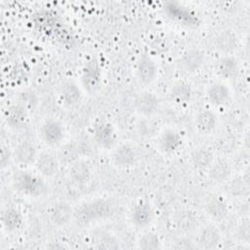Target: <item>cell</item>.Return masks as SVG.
Instances as JSON below:
<instances>
[{
  "label": "cell",
  "instance_id": "6da1fadb",
  "mask_svg": "<svg viewBox=\"0 0 250 250\" xmlns=\"http://www.w3.org/2000/svg\"><path fill=\"white\" fill-rule=\"evenodd\" d=\"M115 213V203L108 197H96L83 201L74 208L73 222L86 228L111 218Z\"/></svg>",
  "mask_w": 250,
  "mask_h": 250
},
{
  "label": "cell",
  "instance_id": "7a4b0ae2",
  "mask_svg": "<svg viewBox=\"0 0 250 250\" xmlns=\"http://www.w3.org/2000/svg\"><path fill=\"white\" fill-rule=\"evenodd\" d=\"M14 188L21 194L28 197H42L48 193V184L38 173H32L24 169L17 171L12 177Z\"/></svg>",
  "mask_w": 250,
  "mask_h": 250
},
{
  "label": "cell",
  "instance_id": "3957f363",
  "mask_svg": "<svg viewBox=\"0 0 250 250\" xmlns=\"http://www.w3.org/2000/svg\"><path fill=\"white\" fill-rule=\"evenodd\" d=\"M103 82V67L96 56L90 57L83 64L80 74V85L89 95H96Z\"/></svg>",
  "mask_w": 250,
  "mask_h": 250
},
{
  "label": "cell",
  "instance_id": "277c9868",
  "mask_svg": "<svg viewBox=\"0 0 250 250\" xmlns=\"http://www.w3.org/2000/svg\"><path fill=\"white\" fill-rule=\"evenodd\" d=\"M158 66L154 59L146 54L142 53L138 56L135 64V76L140 86L148 87L156 79Z\"/></svg>",
  "mask_w": 250,
  "mask_h": 250
},
{
  "label": "cell",
  "instance_id": "5b68a950",
  "mask_svg": "<svg viewBox=\"0 0 250 250\" xmlns=\"http://www.w3.org/2000/svg\"><path fill=\"white\" fill-rule=\"evenodd\" d=\"M39 137L48 146H60L65 138L64 125L56 118H48L40 125Z\"/></svg>",
  "mask_w": 250,
  "mask_h": 250
},
{
  "label": "cell",
  "instance_id": "8992f818",
  "mask_svg": "<svg viewBox=\"0 0 250 250\" xmlns=\"http://www.w3.org/2000/svg\"><path fill=\"white\" fill-rule=\"evenodd\" d=\"M164 11L171 20L184 26L194 28L200 23L197 15L188 7L179 2H166L164 4Z\"/></svg>",
  "mask_w": 250,
  "mask_h": 250
},
{
  "label": "cell",
  "instance_id": "52a82bcc",
  "mask_svg": "<svg viewBox=\"0 0 250 250\" xmlns=\"http://www.w3.org/2000/svg\"><path fill=\"white\" fill-rule=\"evenodd\" d=\"M92 137L95 144L104 149L113 148L117 138L113 125L105 120H100L94 124Z\"/></svg>",
  "mask_w": 250,
  "mask_h": 250
},
{
  "label": "cell",
  "instance_id": "ba28073f",
  "mask_svg": "<svg viewBox=\"0 0 250 250\" xmlns=\"http://www.w3.org/2000/svg\"><path fill=\"white\" fill-rule=\"evenodd\" d=\"M155 211L153 206L146 200L135 203L130 211V221L134 227L140 229L148 228L154 221Z\"/></svg>",
  "mask_w": 250,
  "mask_h": 250
},
{
  "label": "cell",
  "instance_id": "9c48e42d",
  "mask_svg": "<svg viewBox=\"0 0 250 250\" xmlns=\"http://www.w3.org/2000/svg\"><path fill=\"white\" fill-rule=\"evenodd\" d=\"M133 104L135 111L141 117H152L159 110L160 101L156 94L143 91L135 97Z\"/></svg>",
  "mask_w": 250,
  "mask_h": 250
},
{
  "label": "cell",
  "instance_id": "30bf717a",
  "mask_svg": "<svg viewBox=\"0 0 250 250\" xmlns=\"http://www.w3.org/2000/svg\"><path fill=\"white\" fill-rule=\"evenodd\" d=\"M38 154L36 145L29 140L20 141L13 148V160L20 167L34 165Z\"/></svg>",
  "mask_w": 250,
  "mask_h": 250
},
{
  "label": "cell",
  "instance_id": "8fae6325",
  "mask_svg": "<svg viewBox=\"0 0 250 250\" xmlns=\"http://www.w3.org/2000/svg\"><path fill=\"white\" fill-rule=\"evenodd\" d=\"M110 159L114 166L118 168H128L136 164L138 152L132 144L123 143L112 148Z\"/></svg>",
  "mask_w": 250,
  "mask_h": 250
},
{
  "label": "cell",
  "instance_id": "7c38bea8",
  "mask_svg": "<svg viewBox=\"0 0 250 250\" xmlns=\"http://www.w3.org/2000/svg\"><path fill=\"white\" fill-rule=\"evenodd\" d=\"M83 92L80 83H77L74 79H66L59 87L60 99L66 107L79 104L83 99Z\"/></svg>",
  "mask_w": 250,
  "mask_h": 250
},
{
  "label": "cell",
  "instance_id": "4fadbf2b",
  "mask_svg": "<svg viewBox=\"0 0 250 250\" xmlns=\"http://www.w3.org/2000/svg\"><path fill=\"white\" fill-rule=\"evenodd\" d=\"M60 166L61 163L57 154L48 150L39 152L34 163L37 173L46 179L55 177L60 170Z\"/></svg>",
  "mask_w": 250,
  "mask_h": 250
},
{
  "label": "cell",
  "instance_id": "5bb4252c",
  "mask_svg": "<svg viewBox=\"0 0 250 250\" xmlns=\"http://www.w3.org/2000/svg\"><path fill=\"white\" fill-rule=\"evenodd\" d=\"M74 208L66 201L55 202L49 210L50 222L57 228H64L73 222Z\"/></svg>",
  "mask_w": 250,
  "mask_h": 250
},
{
  "label": "cell",
  "instance_id": "9a60e30c",
  "mask_svg": "<svg viewBox=\"0 0 250 250\" xmlns=\"http://www.w3.org/2000/svg\"><path fill=\"white\" fill-rule=\"evenodd\" d=\"M207 100L215 106H226L231 102V91L229 87L221 81L211 83L206 90Z\"/></svg>",
  "mask_w": 250,
  "mask_h": 250
},
{
  "label": "cell",
  "instance_id": "2e32d148",
  "mask_svg": "<svg viewBox=\"0 0 250 250\" xmlns=\"http://www.w3.org/2000/svg\"><path fill=\"white\" fill-rule=\"evenodd\" d=\"M183 139L179 132L173 129H164L159 133L156 141L157 148L164 154L176 152L182 146Z\"/></svg>",
  "mask_w": 250,
  "mask_h": 250
},
{
  "label": "cell",
  "instance_id": "e0dca14e",
  "mask_svg": "<svg viewBox=\"0 0 250 250\" xmlns=\"http://www.w3.org/2000/svg\"><path fill=\"white\" fill-rule=\"evenodd\" d=\"M222 241V234L220 229L214 225H206L199 230L196 243L201 249L211 250L219 247Z\"/></svg>",
  "mask_w": 250,
  "mask_h": 250
},
{
  "label": "cell",
  "instance_id": "ac0fdd59",
  "mask_svg": "<svg viewBox=\"0 0 250 250\" xmlns=\"http://www.w3.org/2000/svg\"><path fill=\"white\" fill-rule=\"evenodd\" d=\"M91 164L84 158H80L68 166V177L77 186L88 184L92 178Z\"/></svg>",
  "mask_w": 250,
  "mask_h": 250
},
{
  "label": "cell",
  "instance_id": "d6986e66",
  "mask_svg": "<svg viewBox=\"0 0 250 250\" xmlns=\"http://www.w3.org/2000/svg\"><path fill=\"white\" fill-rule=\"evenodd\" d=\"M7 125L13 130H21L25 127L28 120V109L21 103L10 105L5 114Z\"/></svg>",
  "mask_w": 250,
  "mask_h": 250
},
{
  "label": "cell",
  "instance_id": "ffe728a7",
  "mask_svg": "<svg viewBox=\"0 0 250 250\" xmlns=\"http://www.w3.org/2000/svg\"><path fill=\"white\" fill-rule=\"evenodd\" d=\"M204 211L212 221L221 222L228 216L229 206L223 196L212 195L206 200Z\"/></svg>",
  "mask_w": 250,
  "mask_h": 250
},
{
  "label": "cell",
  "instance_id": "44dd1931",
  "mask_svg": "<svg viewBox=\"0 0 250 250\" xmlns=\"http://www.w3.org/2000/svg\"><path fill=\"white\" fill-rule=\"evenodd\" d=\"M219 123V117L217 113L210 109L204 108L197 112L195 116V128L201 135H209L213 133Z\"/></svg>",
  "mask_w": 250,
  "mask_h": 250
},
{
  "label": "cell",
  "instance_id": "7402d4cb",
  "mask_svg": "<svg viewBox=\"0 0 250 250\" xmlns=\"http://www.w3.org/2000/svg\"><path fill=\"white\" fill-rule=\"evenodd\" d=\"M0 221L4 230L7 232H15L19 230L24 223L21 211L13 206L6 207L2 210Z\"/></svg>",
  "mask_w": 250,
  "mask_h": 250
},
{
  "label": "cell",
  "instance_id": "603a6c76",
  "mask_svg": "<svg viewBox=\"0 0 250 250\" xmlns=\"http://www.w3.org/2000/svg\"><path fill=\"white\" fill-rule=\"evenodd\" d=\"M83 146L79 145L77 142L69 141L62 143L58 149L57 156L60 160V163L62 165L69 166L76 160L82 158Z\"/></svg>",
  "mask_w": 250,
  "mask_h": 250
},
{
  "label": "cell",
  "instance_id": "cb8c5ba5",
  "mask_svg": "<svg viewBox=\"0 0 250 250\" xmlns=\"http://www.w3.org/2000/svg\"><path fill=\"white\" fill-rule=\"evenodd\" d=\"M207 171L208 177L212 182L216 184H223L230 179L231 165L226 158L214 159Z\"/></svg>",
  "mask_w": 250,
  "mask_h": 250
},
{
  "label": "cell",
  "instance_id": "d4e9b609",
  "mask_svg": "<svg viewBox=\"0 0 250 250\" xmlns=\"http://www.w3.org/2000/svg\"><path fill=\"white\" fill-rule=\"evenodd\" d=\"M238 43L236 33L229 28L221 30L215 37L216 48L225 55H230L238 47Z\"/></svg>",
  "mask_w": 250,
  "mask_h": 250
},
{
  "label": "cell",
  "instance_id": "484cf974",
  "mask_svg": "<svg viewBox=\"0 0 250 250\" xmlns=\"http://www.w3.org/2000/svg\"><path fill=\"white\" fill-rule=\"evenodd\" d=\"M216 70L226 79H234L239 74V62L232 55H224L216 62Z\"/></svg>",
  "mask_w": 250,
  "mask_h": 250
},
{
  "label": "cell",
  "instance_id": "4316f807",
  "mask_svg": "<svg viewBox=\"0 0 250 250\" xmlns=\"http://www.w3.org/2000/svg\"><path fill=\"white\" fill-rule=\"evenodd\" d=\"M181 61L184 68L188 72H196L204 64L205 54L201 49L191 47L185 51Z\"/></svg>",
  "mask_w": 250,
  "mask_h": 250
},
{
  "label": "cell",
  "instance_id": "83f0119b",
  "mask_svg": "<svg viewBox=\"0 0 250 250\" xmlns=\"http://www.w3.org/2000/svg\"><path fill=\"white\" fill-rule=\"evenodd\" d=\"M170 99L177 104H188L192 97V87L187 81H177L169 92Z\"/></svg>",
  "mask_w": 250,
  "mask_h": 250
},
{
  "label": "cell",
  "instance_id": "f1b7e54d",
  "mask_svg": "<svg viewBox=\"0 0 250 250\" xmlns=\"http://www.w3.org/2000/svg\"><path fill=\"white\" fill-rule=\"evenodd\" d=\"M215 159L214 152L205 146L194 148L190 153V162L196 169L207 170Z\"/></svg>",
  "mask_w": 250,
  "mask_h": 250
},
{
  "label": "cell",
  "instance_id": "f546056e",
  "mask_svg": "<svg viewBox=\"0 0 250 250\" xmlns=\"http://www.w3.org/2000/svg\"><path fill=\"white\" fill-rule=\"evenodd\" d=\"M198 224L196 214L189 209L180 211L175 218V225L179 231L183 233H188L192 231Z\"/></svg>",
  "mask_w": 250,
  "mask_h": 250
},
{
  "label": "cell",
  "instance_id": "4dcf8cb0",
  "mask_svg": "<svg viewBox=\"0 0 250 250\" xmlns=\"http://www.w3.org/2000/svg\"><path fill=\"white\" fill-rule=\"evenodd\" d=\"M137 247L142 250H158L162 248V241L155 231L146 230L138 237Z\"/></svg>",
  "mask_w": 250,
  "mask_h": 250
},
{
  "label": "cell",
  "instance_id": "1f68e13d",
  "mask_svg": "<svg viewBox=\"0 0 250 250\" xmlns=\"http://www.w3.org/2000/svg\"><path fill=\"white\" fill-rule=\"evenodd\" d=\"M95 242L97 243L96 247L98 248H117V239L109 232L101 231L97 233L95 237Z\"/></svg>",
  "mask_w": 250,
  "mask_h": 250
},
{
  "label": "cell",
  "instance_id": "d6a6232c",
  "mask_svg": "<svg viewBox=\"0 0 250 250\" xmlns=\"http://www.w3.org/2000/svg\"><path fill=\"white\" fill-rule=\"evenodd\" d=\"M139 134L145 137H151L155 135L157 131L156 123L151 120V117H142V120L138 123Z\"/></svg>",
  "mask_w": 250,
  "mask_h": 250
},
{
  "label": "cell",
  "instance_id": "836d02e7",
  "mask_svg": "<svg viewBox=\"0 0 250 250\" xmlns=\"http://www.w3.org/2000/svg\"><path fill=\"white\" fill-rule=\"evenodd\" d=\"M11 159H13V150L10 149L8 145L2 144V146H1V152H0L1 168L4 169V168L8 167Z\"/></svg>",
  "mask_w": 250,
  "mask_h": 250
},
{
  "label": "cell",
  "instance_id": "e575fe53",
  "mask_svg": "<svg viewBox=\"0 0 250 250\" xmlns=\"http://www.w3.org/2000/svg\"><path fill=\"white\" fill-rule=\"evenodd\" d=\"M236 235L237 238L240 241H243V243H247L249 240V236H250V229H249V223L245 222L242 223L236 231Z\"/></svg>",
  "mask_w": 250,
  "mask_h": 250
}]
</instances>
